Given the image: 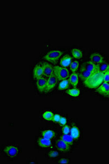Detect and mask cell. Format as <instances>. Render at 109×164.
I'll list each match as a JSON object with an SVG mask.
<instances>
[{
	"label": "cell",
	"instance_id": "obj_1",
	"mask_svg": "<svg viewBox=\"0 0 109 164\" xmlns=\"http://www.w3.org/2000/svg\"><path fill=\"white\" fill-rule=\"evenodd\" d=\"M103 82L104 73L99 71L83 81V83L88 88L95 89L100 86Z\"/></svg>",
	"mask_w": 109,
	"mask_h": 164
},
{
	"label": "cell",
	"instance_id": "obj_2",
	"mask_svg": "<svg viewBox=\"0 0 109 164\" xmlns=\"http://www.w3.org/2000/svg\"><path fill=\"white\" fill-rule=\"evenodd\" d=\"M53 75L58 81H63L69 77V71L66 67L54 66H53Z\"/></svg>",
	"mask_w": 109,
	"mask_h": 164
},
{
	"label": "cell",
	"instance_id": "obj_3",
	"mask_svg": "<svg viewBox=\"0 0 109 164\" xmlns=\"http://www.w3.org/2000/svg\"><path fill=\"white\" fill-rule=\"evenodd\" d=\"M63 54L61 50H52L48 52L43 57L45 60L51 63H56L59 60V58Z\"/></svg>",
	"mask_w": 109,
	"mask_h": 164
},
{
	"label": "cell",
	"instance_id": "obj_4",
	"mask_svg": "<svg viewBox=\"0 0 109 164\" xmlns=\"http://www.w3.org/2000/svg\"><path fill=\"white\" fill-rule=\"evenodd\" d=\"M58 79L56 77V76L52 75L49 77H48L47 81V86L45 90V92H51L56 86L58 83Z\"/></svg>",
	"mask_w": 109,
	"mask_h": 164
},
{
	"label": "cell",
	"instance_id": "obj_5",
	"mask_svg": "<svg viewBox=\"0 0 109 164\" xmlns=\"http://www.w3.org/2000/svg\"><path fill=\"white\" fill-rule=\"evenodd\" d=\"M83 66L90 72L95 73L100 71V65L94 63L92 61H88L83 64Z\"/></svg>",
	"mask_w": 109,
	"mask_h": 164
},
{
	"label": "cell",
	"instance_id": "obj_6",
	"mask_svg": "<svg viewBox=\"0 0 109 164\" xmlns=\"http://www.w3.org/2000/svg\"><path fill=\"white\" fill-rule=\"evenodd\" d=\"M97 92L104 96L109 95V83L103 82L100 86L97 88Z\"/></svg>",
	"mask_w": 109,
	"mask_h": 164
},
{
	"label": "cell",
	"instance_id": "obj_7",
	"mask_svg": "<svg viewBox=\"0 0 109 164\" xmlns=\"http://www.w3.org/2000/svg\"><path fill=\"white\" fill-rule=\"evenodd\" d=\"M47 79L44 76L37 79L36 85L37 90L39 92H45L46 86H47Z\"/></svg>",
	"mask_w": 109,
	"mask_h": 164
},
{
	"label": "cell",
	"instance_id": "obj_8",
	"mask_svg": "<svg viewBox=\"0 0 109 164\" xmlns=\"http://www.w3.org/2000/svg\"><path fill=\"white\" fill-rule=\"evenodd\" d=\"M56 146L57 149L62 152H67L70 150V145L61 139L56 141Z\"/></svg>",
	"mask_w": 109,
	"mask_h": 164
},
{
	"label": "cell",
	"instance_id": "obj_9",
	"mask_svg": "<svg viewBox=\"0 0 109 164\" xmlns=\"http://www.w3.org/2000/svg\"><path fill=\"white\" fill-rule=\"evenodd\" d=\"M32 76L34 79H38L43 76V68L42 65L37 64L34 67L32 72Z\"/></svg>",
	"mask_w": 109,
	"mask_h": 164
},
{
	"label": "cell",
	"instance_id": "obj_10",
	"mask_svg": "<svg viewBox=\"0 0 109 164\" xmlns=\"http://www.w3.org/2000/svg\"><path fill=\"white\" fill-rule=\"evenodd\" d=\"M4 152L7 156L11 158H14L18 155L19 150L18 147L15 146H9L4 149Z\"/></svg>",
	"mask_w": 109,
	"mask_h": 164
},
{
	"label": "cell",
	"instance_id": "obj_11",
	"mask_svg": "<svg viewBox=\"0 0 109 164\" xmlns=\"http://www.w3.org/2000/svg\"><path fill=\"white\" fill-rule=\"evenodd\" d=\"M42 67L43 68V76L45 77H49L53 75V66L51 64L47 62H44L42 64Z\"/></svg>",
	"mask_w": 109,
	"mask_h": 164
},
{
	"label": "cell",
	"instance_id": "obj_12",
	"mask_svg": "<svg viewBox=\"0 0 109 164\" xmlns=\"http://www.w3.org/2000/svg\"><path fill=\"white\" fill-rule=\"evenodd\" d=\"M90 60L94 63L98 65H101L104 62V59L100 54L98 53H93L90 56Z\"/></svg>",
	"mask_w": 109,
	"mask_h": 164
},
{
	"label": "cell",
	"instance_id": "obj_13",
	"mask_svg": "<svg viewBox=\"0 0 109 164\" xmlns=\"http://www.w3.org/2000/svg\"><path fill=\"white\" fill-rule=\"evenodd\" d=\"M37 143L39 147L43 148H50L52 147V142L50 139L44 137H39L37 139Z\"/></svg>",
	"mask_w": 109,
	"mask_h": 164
},
{
	"label": "cell",
	"instance_id": "obj_14",
	"mask_svg": "<svg viewBox=\"0 0 109 164\" xmlns=\"http://www.w3.org/2000/svg\"><path fill=\"white\" fill-rule=\"evenodd\" d=\"M71 62H72V58L68 54L64 56L60 60V64L62 67H66V68L69 67L70 66V64Z\"/></svg>",
	"mask_w": 109,
	"mask_h": 164
},
{
	"label": "cell",
	"instance_id": "obj_15",
	"mask_svg": "<svg viewBox=\"0 0 109 164\" xmlns=\"http://www.w3.org/2000/svg\"><path fill=\"white\" fill-rule=\"evenodd\" d=\"M94 73L90 72L89 71L86 70L83 66L81 67L80 72L79 74V77L81 78L82 80L84 81L87 79V78H89L91 75H92Z\"/></svg>",
	"mask_w": 109,
	"mask_h": 164
},
{
	"label": "cell",
	"instance_id": "obj_16",
	"mask_svg": "<svg viewBox=\"0 0 109 164\" xmlns=\"http://www.w3.org/2000/svg\"><path fill=\"white\" fill-rule=\"evenodd\" d=\"M69 81L70 85L73 88H76L78 84V75L76 73H73L69 77Z\"/></svg>",
	"mask_w": 109,
	"mask_h": 164
},
{
	"label": "cell",
	"instance_id": "obj_17",
	"mask_svg": "<svg viewBox=\"0 0 109 164\" xmlns=\"http://www.w3.org/2000/svg\"><path fill=\"white\" fill-rule=\"evenodd\" d=\"M70 135L73 137V139H77L80 136V131L77 127L73 126L70 130Z\"/></svg>",
	"mask_w": 109,
	"mask_h": 164
},
{
	"label": "cell",
	"instance_id": "obj_18",
	"mask_svg": "<svg viewBox=\"0 0 109 164\" xmlns=\"http://www.w3.org/2000/svg\"><path fill=\"white\" fill-rule=\"evenodd\" d=\"M41 135L42 137H44L45 138L50 139H52L55 137L56 134L54 132V131L50 130V129H48V130H45L42 131Z\"/></svg>",
	"mask_w": 109,
	"mask_h": 164
},
{
	"label": "cell",
	"instance_id": "obj_19",
	"mask_svg": "<svg viewBox=\"0 0 109 164\" xmlns=\"http://www.w3.org/2000/svg\"><path fill=\"white\" fill-rule=\"evenodd\" d=\"M71 53L73 58L80 59L83 57L82 51L78 48H73L71 50Z\"/></svg>",
	"mask_w": 109,
	"mask_h": 164
},
{
	"label": "cell",
	"instance_id": "obj_20",
	"mask_svg": "<svg viewBox=\"0 0 109 164\" xmlns=\"http://www.w3.org/2000/svg\"><path fill=\"white\" fill-rule=\"evenodd\" d=\"M80 90L76 88H74L73 89H70L66 91V93L67 95H70L73 97H77L80 95Z\"/></svg>",
	"mask_w": 109,
	"mask_h": 164
},
{
	"label": "cell",
	"instance_id": "obj_21",
	"mask_svg": "<svg viewBox=\"0 0 109 164\" xmlns=\"http://www.w3.org/2000/svg\"><path fill=\"white\" fill-rule=\"evenodd\" d=\"M69 81L67 79H65L63 81H61V82L59 83V86H58V90H65L67 89L69 86Z\"/></svg>",
	"mask_w": 109,
	"mask_h": 164
},
{
	"label": "cell",
	"instance_id": "obj_22",
	"mask_svg": "<svg viewBox=\"0 0 109 164\" xmlns=\"http://www.w3.org/2000/svg\"><path fill=\"white\" fill-rule=\"evenodd\" d=\"M60 139L63 140L64 141L66 142L69 145H73V137L71 136V135H69V134L68 135L64 134L60 137Z\"/></svg>",
	"mask_w": 109,
	"mask_h": 164
},
{
	"label": "cell",
	"instance_id": "obj_23",
	"mask_svg": "<svg viewBox=\"0 0 109 164\" xmlns=\"http://www.w3.org/2000/svg\"><path fill=\"white\" fill-rule=\"evenodd\" d=\"M54 113L52 112L46 111L42 114V117L43 119L48 121H53V117H54Z\"/></svg>",
	"mask_w": 109,
	"mask_h": 164
},
{
	"label": "cell",
	"instance_id": "obj_24",
	"mask_svg": "<svg viewBox=\"0 0 109 164\" xmlns=\"http://www.w3.org/2000/svg\"><path fill=\"white\" fill-rule=\"evenodd\" d=\"M78 66H79V62L78 61H72L70 65V69L71 71L73 73H75L78 70Z\"/></svg>",
	"mask_w": 109,
	"mask_h": 164
},
{
	"label": "cell",
	"instance_id": "obj_25",
	"mask_svg": "<svg viewBox=\"0 0 109 164\" xmlns=\"http://www.w3.org/2000/svg\"><path fill=\"white\" fill-rule=\"evenodd\" d=\"M109 70V64L107 63H103L100 65V71L102 72H105Z\"/></svg>",
	"mask_w": 109,
	"mask_h": 164
},
{
	"label": "cell",
	"instance_id": "obj_26",
	"mask_svg": "<svg viewBox=\"0 0 109 164\" xmlns=\"http://www.w3.org/2000/svg\"><path fill=\"white\" fill-rule=\"evenodd\" d=\"M71 129H70L69 126L67 125H65L62 128V131L64 135H68L70 132Z\"/></svg>",
	"mask_w": 109,
	"mask_h": 164
},
{
	"label": "cell",
	"instance_id": "obj_27",
	"mask_svg": "<svg viewBox=\"0 0 109 164\" xmlns=\"http://www.w3.org/2000/svg\"><path fill=\"white\" fill-rule=\"evenodd\" d=\"M58 155H59L58 152H56V151H55V150H52V151L49 152V153H48V156L50 158H56L58 156Z\"/></svg>",
	"mask_w": 109,
	"mask_h": 164
},
{
	"label": "cell",
	"instance_id": "obj_28",
	"mask_svg": "<svg viewBox=\"0 0 109 164\" xmlns=\"http://www.w3.org/2000/svg\"><path fill=\"white\" fill-rule=\"evenodd\" d=\"M104 82L109 83V70L104 73Z\"/></svg>",
	"mask_w": 109,
	"mask_h": 164
},
{
	"label": "cell",
	"instance_id": "obj_29",
	"mask_svg": "<svg viewBox=\"0 0 109 164\" xmlns=\"http://www.w3.org/2000/svg\"><path fill=\"white\" fill-rule=\"evenodd\" d=\"M60 118H61V116L59 114H54L52 122H56V123H59Z\"/></svg>",
	"mask_w": 109,
	"mask_h": 164
},
{
	"label": "cell",
	"instance_id": "obj_30",
	"mask_svg": "<svg viewBox=\"0 0 109 164\" xmlns=\"http://www.w3.org/2000/svg\"><path fill=\"white\" fill-rule=\"evenodd\" d=\"M67 122V120L64 117H61V118H60V120L59 121V124L60 125H62V126H64V125H66Z\"/></svg>",
	"mask_w": 109,
	"mask_h": 164
},
{
	"label": "cell",
	"instance_id": "obj_31",
	"mask_svg": "<svg viewBox=\"0 0 109 164\" xmlns=\"http://www.w3.org/2000/svg\"><path fill=\"white\" fill-rule=\"evenodd\" d=\"M59 164H67L69 162V160L66 159H61L58 161Z\"/></svg>",
	"mask_w": 109,
	"mask_h": 164
},
{
	"label": "cell",
	"instance_id": "obj_32",
	"mask_svg": "<svg viewBox=\"0 0 109 164\" xmlns=\"http://www.w3.org/2000/svg\"></svg>",
	"mask_w": 109,
	"mask_h": 164
}]
</instances>
